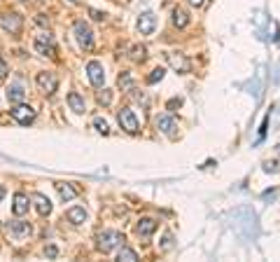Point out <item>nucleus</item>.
<instances>
[{
    "mask_svg": "<svg viewBox=\"0 0 280 262\" xmlns=\"http://www.w3.org/2000/svg\"><path fill=\"white\" fill-rule=\"evenodd\" d=\"M154 230H156V223L152 218H140L138 225H135V234H138L140 239H150V236L154 234Z\"/></svg>",
    "mask_w": 280,
    "mask_h": 262,
    "instance_id": "nucleus-13",
    "label": "nucleus"
},
{
    "mask_svg": "<svg viewBox=\"0 0 280 262\" xmlns=\"http://www.w3.org/2000/svg\"><path fill=\"white\" fill-rule=\"evenodd\" d=\"M117 260H124V262H135L138 260V253L133 248H122V251L117 253Z\"/></svg>",
    "mask_w": 280,
    "mask_h": 262,
    "instance_id": "nucleus-21",
    "label": "nucleus"
},
{
    "mask_svg": "<svg viewBox=\"0 0 280 262\" xmlns=\"http://www.w3.org/2000/svg\"><path fill=\"white\" fill-rule=\"evenodd\" d=\"M45 255H47V258H56V255H58L56 246H47V248H45Z\"/></svg>",
    "mask_w": 280,
    "mask_h": 262,
    "instance_id": "nucleus-32",
    "label": "nucleus"
},
{
    "mask_svg": "<svg viewBox=\"0 0 280 262\" xmlns=\"http://www.w3.org/2000/svg\"><path fill=\"white\" fill-rule=\"evenodd\" d=\"M28 197L24 192H17L14 194V204H12V213L14 215H26L28 213Z\"/></svg>",
    "mask_w": 280,
    "mask_h": 262,
    "instance_id": "nucleus-14",
    "label": "nucleus"
},
{
    "mask_svg": "<svg viewBox=\"0 0 280 262\" xmlns=\"http://www.w3.org/2000/svg\"><path fill=\"white\" fill-rule=\"evenodd\" d=\"M156 29V17L152 12H145V14H140V19H138V30H140V35H152Z\"/></svg>",
    "mask_w": 280,
    "mask_h": 262,
    "instance_id": "nucleus-11",
    "label": "nucleus"
},
{
    "mask_svg": "<svg viewBox=\"0 0 280 262\" xmlns=\"http://www.w3.org/2000/svg\"><path fill=\"white\" fill-rule=\"evenodd\" d=\"M182 106V98H171V101H168V110H175V108H180Z\"/></svg>",
    "mask_w": 280,
    "mask_h": 262,
    "instance_id": "nucleus-28",
    "label": "nucleus"
},
{
    "mask_svg": "<svg viewBox=\"0 0 280 262\" xmlns=\"http://www.w3.org/2000/svg\"><path fill=\"white\" fill-rule=\"evenodd\" d=\"M73 30H75V38H77L79 47L82 49H94V33H91V29H89L87 21H75V26H73Z\"/></svg>",
    "mask_w": 280,
    "mask_h": 262,
    "instance_id": "nucleus-2",
    "label": "nucleus"
},
{
    "mask_svg": "<svg viewBox=\"0 0 280 262\" xmlns=\"http://www.w3.org/2000/svg\"><path fill=\"white\" fill-rule=\"evenodd\" d=\"M68 2H73V5H77V2H79V0H68Z\"/></svg>",
    "mask_w": 280,
    "mask_h": 262,
    "instance_id": "nucleus-35",
    "label": "nucleus"
},
{
    "mask_svg": "<svg viewBox=\"0 0 280 262\" xmlns=\"http://www.w3.org/2000/svg\"><path fill=\"white\" fill-rule=\"evenodd\" d=\"M35 24H40V26H49V17L47 14H38V17H35Z\"/></svg>",
    "mask_w": 280,
    "mask_h": 262,
    "instance_id": "nucleus-30",
    "label": "nucleus"
},
{
    "mask_svg": "<svg viewBox=\"0 0 280 262\" xmlns=\"http://www.w3.org/2000/svg\"><path fill=\"white\" fill-rule=\"evenodd\" d=\"M66 218L73 225H82L87 220V211H84V206H73V208H68L66 211Z\"/></svg>",
    "mask_w": 280,
    "mask_h": 262,
    "instance_id": "nucleus-17",
    "label": "nucleus"
},
{
    "mask_svg": "<svg viewBox=\"0 0 280 262\" xmlns=\"http://www.w3.org/2000/svg\"><path fill=\"white\" fill-rule=\"evenodd\" d=\"M2 197H5V187L0 185V202H2Z\"/></svg>",
    "mask_w": 280,
    "mask_h": 262,
    "instance_id": "nucleus-34",
    "label": "nucleus"
},
{
    "mask_svg": "<svg viewBox=\"0 0 280 262\" xmlns=\"http://www.w3.org/2000/svg\"><path fill=\"white\" fill-rule=\"evenodd\" d=\"M33 47L38 54L42 57H54V52H56V42H54V35L51 33H40L35 42H33Z\"/></svg>",
    "mask_w": 280,
    "mask_h": 262,
    "instance_id": "nucleus-3",
    "label": "nucleus"
},
{
    "mask_svg": "<svg viewBox=\"0 0 280 262\" xmlns=\"http://www.w3.org/2000/svg\"><path fill=\"white\" fill-rule=\"evenodd\" d=\"M145 52H147V49L143 47V45H138V47H133V54H131V58H133V61H143V58H145Z\"/></svg>",
    "mask_w": 280,
    "mask_h": 262,
    "instance_id": "nucleus-25",
    "label": "nucleus"
},
{
    "mask_svg": "<svg viewBox=\"0 0 280 262\" xmlns=\"http://www.w3.org/2000/svg\"><path fill=\"white\" fill-rule=\"evenodd\" d=\"M187 2H189L192 7H196V10H201L203 5H205V0H187Z\"/></svg>",
    "mask_w": 280,
    "mask_h": 262,
    "instance_id": "nucleus-33",
    "label": "nucleus"
},
{
    "mask_svg": "<svg viewBox=\"0 0 280 262\" xmlns=\"http://www.w3.org/2000/svg\"><path fill=\"white\" fill-rule=\"evenodd\" d=\"M161 248H164V251H171V248H173V236H171V234H166V236H164Z\"/></svg>",
    "mask_w": 280,
    "mask_h": 262,
    "instance_id": "nucleus-27",
    "label": "nucleus"
},
{
    "mask_svg": "<svg viewBox=\"0 0 280 262\" xmlns=\"http://www.w3.org/2000/svg\"><path fill=\"white\" fill-rule=\"evenodd\" d=\"M5 96H7V101H10V103H21V101L26 98V89H24V85H21V82H14V85H10V87H7V94H5Z\"/></svg>",
    "mask_w": 280,
    "mask_h": 262,
    "instance_id": "nucleus-15",
    "label": "nucleus"
},
{
    "mask_svg": "<svg viewBox=\"0 0 280 262\" xmlns=\"http://www.w3.org/2000/svg\"><path fill=\"white\" fill-rule=\"evenodd\" d=\"M7 73H10V70H7V63H5V58L0 57V80H5Z\"/></svg>",
    "mask_w": 280,
    "mask_h": 262,
    "instance_id": "nucleus-29",
    "label": "nucleus"
},
{
    "mask_svg": "<svg viewBox=\"0 0 280 262\" xmlns=\"http://www.w3.org/2000/svg\"><path fill=\"white\" fill-rule=\"evenodd\" d=\"M33 202H35V208H38L40 215H49L51 213V202H49V197L45 194H33Z\"/></svg>",
    "mask_w": 280,
    "mask_h": 262,
    "instance_id": "nucleus-18",
    "label": "nucleus"
},
{
    "mask_svg": "<svg viewBox=\"0 0 280 262\" xmlns=\"http://www.w3.org/2000/svg\"><path fill=\"white\" fill-rule=\"evenodd\" d=\"M168 63H171V68H173L175 73H189V70H192L189 58L184 57V54H178V52H171V54H168Z\"/></svg>",
    "mask_w": 280,
    "mask_h": 262,
    "instance_id": "nucleus-10",
    "label": "nucleus"
},
{
    "mask_svg": "<svg viewBox=\"0 0 280 262\" xmlns=\"http://www.w3.org/2000/svg\"><path fill=\"white\" fill-rule=\"evenodd\" d=\"M122 243H124V234L122 232H117V230H103L96 239V248L101 253H110V251H115L117 246H122Z\"/></svg>",
    "mask_w": 280,
    "mask_h": 262,
    "instance_id": "nucleus-1",
    "label": "nucleus"
},
{
    "mask_svg": "<svg viewBox=\"0 0 280 262\" xmlns=\"http://www.w3.org/2000/svg\"><path fill=\"white\" fill-rule=\"evenodd\" d=\"M38 87H40V91L42 94H54L58 89V78L54 75V73H40L38 75Z\"/></svg>",
    "mask_w": 280,
    "mask_h": 262,
    "instance_id": "nucleus-9",
    "label": "nucleus"
},
{
    "mask_svg": "<svg viewBox=\"0 0 280 262\" xmlns=\"http://www.w3.org/2000/svg\"><path fill=\"white\" fill-rule=\"evenodd\" d=\"M89 14H91V19H96V21L105 19V14H103V12H98V10H89Z\"/></svg>",
    "mask_w": 280,
    "mask_h": 262,
    "instance_id": "nucleus-31",
    "label": "nucleus"
},
{
    "mask_svg": "<svg viewBox=\"0 0 280 262\" xmlns=\"http://www.w3.org/2000/svg\"><path fill=\"white\" fill-rule=\"evenodd\" d=\"M119 85L124 89H133V78H131L128 73H122V75H119Z\"/></svg>",
    "mask_w": 280,
    "mask_h": 262,
    "instance_id": "nucleus-24",
    "label": "nucleus"
},
{
    "mask_svg": "<svg viewBox=\"0 0 280 262\" xmlns=\"http://www.w3.org/2000/svg\"><path fill=\"white\" fill-rule=\"evenodd\" d=\"M117 122L119 126L124 129L126 134H138V117L131 108H122L119 113H117Z\"/></svg>",
    "mask_w": 280,
    "mask_h": 262,
    "instance_id": "nucleus-4",
    "label": "nucleus"
},
{
    "mask_svg": "<svg viewBox=\"0 0 280 262\" xmlns=\"http://www.w3.org/2000/svg\"><path fill=\"white\" fill-rule=\"evenodd\" d=\"M0 26H2V30H7L10 35H19L21 26H24V19H21L17 12H7V14L0 19Z\"/></svg>",
    "mask_w": 280,
    "mask_h": 262,
    "instance_id": "nucleus-7",
    "label": "nucleus"
},
{
    "mask_svg": "<svg viewBox=\"0 0 280 262\" xmlns=\"http://www.w3.org/2000/svg\"><path fill=\"white\" fill-rule=\"evenodd\" d=\"M87 75H89V80H91L94 87H103V82H105V68H103V63H98V61H89L87 63Z\"/></svg>",
    "mask_w": 280,
    "mask_h": 262,
    "instance_id": "nucleus-8",
    "label": "nucleus"
},
{
    "mask_svg": "<svg viewBox=\"0 0 280 262\" xmlns=\"http://www.w3.org/2000/svg\"><path fill=\"white\" fill-rule=\"evenodd\" d=\"M164 75H166V70L159 66V68H154L150 75H147V85H154V82H161L164 80Z\"/></svg>",
    "mask_w": 280,
    "mask_h": 262,
    "instance_id": "nucleus-22",
    "label": "nucleus"
},
{
    "mask_svg": "<svg viewBox=\"0 0 280 262\" xmlns=\"http://www.w3.org/2000/svg\"><path fill=\"white\" fill-rule=\"evenodd\" d=\"M56 190H58V197H61L63 202H70V199H75L79 194L70 183H56Z\"/></svg>",
    "mask_w": 280,
    "mask_h": 262,
    "instance_id": "nucleus-19",
    "label": "nucleus"
},
{
    "mask_svg": "<svg viewBox=\"0 0 280 262\" xmlns=\"http://www.w3.org/2000/svg\"><path fill=\"white\" fill-rule=\"evenodd\" d=\"M7 232H10L14 241H24V239H28L33 234V227H30V223H24V220H12L7 225Z\"/></svg>",
    "mask_w": 280,
    "mask_h": 262,
    "instance_id": "nucleus-6",
    "label": "nucleus"
},
{
    "mask_svg": "<svg viewBox=\"0 0 280 262\" xmlns=\"http://www.w3.org/2000/svg\"><path fill=\"white\" fill-rule=\"evenodd\" d=\"M94 129H96L98 134H103V136H107V134H110V126H107V122H105V119H101V117H96V119H94Z\"/></svg>",
    "mask_w": 280,
    "mask_h": 262,
    "instance_id": "nucleus-23",
    "label": "nucleus"
},
{
    "mask_svg": "<svg viewBox=\"0 0 280 262\" xmlns=\"http://www.w3.org/2000/svg\"><path fill=\"white\" fill-rule=\"evenodd\" d=\"M173 24L178 26V29H184L187 24H189V14L184 10H180V7H175L173 10Z\"/></svg>",
    "mask_w": 280,
    "mask_h": 262,
    "instance_id": "nucleus-20",
    "label": "nucleus"
},
{
    "mask_svg": "<svg viewBox=\"0 0 280 262\" xmlns=\"http://www.w3.org/2000/svg\"><path fill=\"white\" fill-rule=\"evenodd\" d=\"M110 101H112V94H110V91H101V94H98V103L110 106Z\"/></svg>",
    "mask_w": 280,
    "mask_h": 262,
    "instance_id": "nucleus-26",
    "label": "nucleus"
},
{
    "mask_svg": "<svg viewBox=\"0 0 280 262\" xmlns=\"http://www.w3.org/2000/svg\"><path fill=\"white\" fill-rule=\"evenodd\" d=\"M10 115L14 117V119H17L21 126H28L30 122L35 119V110H33L30 106H26V103L21 101V103H17V106L10 110Z\"/></svg>",
    "mask_w": 280,
    "mask_h": 262,
    "instance_id": "nucleus-5",
    "label": "nucleus"
},
{
    "mask_svg": "<svg viewBox=\"0 0 280 262\" xmlns=\"http://www.w3.org/2000/svg\"><path fill=\"white\" fill-rule=\"evenodd\" d=\"M278 150H280V146H278Z\"/></svg>",
    "mask_w": 280,
    "mask_h": 262,
    "instance_id": "nucleus-36",
    "label": "nucleus"
},
{
    "mask_svg": "<svg viewBox=\"0 0 280 262\" xmlns=\"http://www.w3.org/2000/svg\"><path fill=\"white\" fill-rule=\"evenodd\" d=\"M156 126L164 131L166 136H171V138L178 134V122H175L173 115H159L156 117Z\"/></svg>",
    "mask_w": 280,
    "mask_h": 262,
    "instance_id": "nucleus-12",
    "label": "nucleus"
},
{
    "mask_svg": "<svg viewBox=\"0 0 280 262\" xmlns=\"http://www.w3.org/2000/svg\"><path fill=\"white\" fill-rule=\"evenodd\" d=\"M68 106H70V110H73V113H77V115H82V113H87V106H84V98L79 96L77 91H70V94H68Z\"/></svg>",
    "mask_w": 280,
    "mask_h": 262,
    "instance_id": "nucleus-16",
    "label": "nucleus"
}]
</instances>
